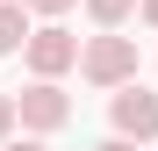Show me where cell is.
Segmentation results:
<instances>
[{
    "instance_id": "5",
    "label": "cell",
    "mask_w": 158,
    "mask_h": 151,
    "mask_svg": "<svg viewBox=\"0 0 158 151\" xmlns=\"http://www.w3.org/2000/svg\"><path fill=\"white\" fill-rule=\"evenodd\" d=\"M22 7H29V0H0V50H29V15H22Z\"/></svg>"
},
{
    "instance_id": "10",
    "label": "cell",
    "mask_w": 158,
    "mask_h": 151,
    "mask_svg": "<svg viewBox=\"0 0 158 151\" xmlns=\"http://www.w3.org/2000/svg\"><path fill=\"white\" fill-rule=\"evenodd\" d=\"M144 22H151V29H158V0H144Z\"/></svg>"
},
{
    "instance_id": "1",
    "label": "cell",
    "mask_w": 158,
    "mask_h": 151,
    "mask_svg": "<svg viewBox=\"0 0 158 151\" xmlns=\"http://www.w3.org/2000/svg\"><path fill=\"white\" fill-rule=\"evenodd\" d=\"M79 72H86V79L94 86H129V79H137V36H115V29H101L86 50H79Z\"/></svg>"
},
{
    "instance_id": "2",
    "label": "cell",
    "mask_w": 158,
    "mask_h": 151,
    "mask_svg": "<svg viewBox=\"0 0 158 151\" xmlns=\"http://www.w3.org/2000/svg\"><path fill=\"white\" fill-rule=\"evenodd\" d=\"M108 122H115V137H137V144H151V137H158V94H144L137 79H129V86H115V101H108Z\"/></svg>"
},
{
    "instance_id": "3",
    "label": "cell",
    "mask_w": 158,
    "mask_h": 151,
    "mask_svg": "<svg viewBox=\"0 0 158 151\" xmlns=\"http://www.w3.org/2000/svg\"><path fill=\"white\" fill-rule=\"evenodd\" d=\"M15 101H22V130H36V137H50V130H65V122H72V101H65V86H58V79L22 86Z\"/></svg>"
},
{
    "instance_id": "6",
    "label": "cell",
    "mask_w": 158,
    "mask_h": 151,
    "mask_svg": "<svg viewBox=\"0 0 158 151\" xmlns=\"http://www.w3.org/2000/svg\"><path fill=\"white\" fill-rule=\"evenodd\" d=\"M137 7H144V0H86V15L101 22V29H122V22L137 15Z\"/></svg>"
},
{
    "instance_id": "8",
    "label": "cell",
    "mask_w": 158,
    "mask_h": 151,
    "mask_svg": "<svg viewBox=\"0 0 158 151\" xmlns=\"http://www.w3.org/2000/svg\"><path fill=\"white\" fill-rule=\"evenodd\" d=\"M29 7H36V15H65L72 0H29Z\"/></svg>"
},
{
    "instance_id": "7",
    "label": "cell",
    "mask_w": 158,
    "mask_h": 151,
    "mask_svg": "<svg viewBox=\"0 0 158 151\" xmlns=\"http://www.w3.org/2000/svg\"><path fill=\"white\" fill-rule=\"evenodd\" d=\"M15 122H22V101H15V94H0V144L15 137Z\"/></svg>"
},
{
    "instance_id": "11",
    "label": "cell",
    "mask_w": 158,
    "mask_h": 151,
    "mask_svg": "<svg viewBox=\"0 0 158 151\" xmlns=\"http://www.w3.org/2000/svg\"><path fill=\"white\" fill-rule=\"evenodd\" d=\"M7 151H43V144H36V137H22V144H7Z\"/></svg>"
},
{
    "instance_id": "9",
    "label": "cell",
    "mask_w": 158,
    "mask_h": 151,
    "mask_svg": "<svg viewBox=\"0 0 158 151\" xmlns=\"http://www.w3.org/2000/svg\"><path fill=\"white\" fill-rule=\"evenodd\" d=\"M94 151H137V137H108V144H94Z\"/></svg>"
},
{
    "instance_id": "4",
    "label": "cell",
    "mask_w": 158,
    "mask_h": 151,
    "mask_svg": "<svg viewBox=\"0 0 158 151\" xmlns=\"http://www.w3.org/2000/svg\"><path fill=\"white\" fill-rule=\"evenodd\" d=\"M79 65V36H65L58 22H43V29L29 36V72L36 79H58V72H72Z\"/></svg>"
}]
</instances>
